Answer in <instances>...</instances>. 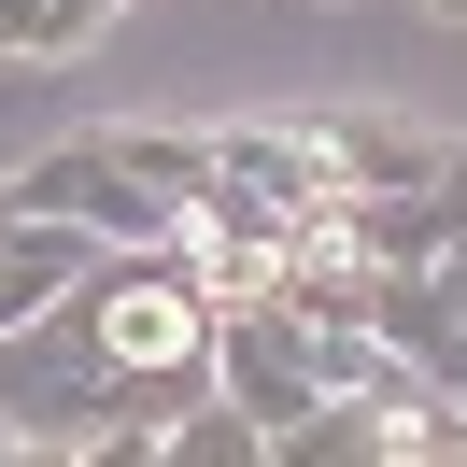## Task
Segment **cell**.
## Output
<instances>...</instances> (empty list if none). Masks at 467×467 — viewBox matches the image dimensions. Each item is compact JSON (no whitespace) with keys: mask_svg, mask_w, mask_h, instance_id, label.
I'll return each instance as SVG.
<instances>
[{"mask_svg":"<svg viewBox=\"0 0 467 467\" xmlns=\"http://www.w3.org/2000/svg\"><path fill=\"white\" fill-rule=\"evenodd\" d=\"M15 199H29V213H71V227H99V241H171V227H199L184 199H156V184L114 156V128H86V142L29 156V171H15Z\"/></svg>","mask_w":467,"mask_h":467,"instance_id":"6da1fadb","label":"cell"},{"mask_svg":"<svg viewBox=\"0 0 467 467\" xmlns=\"http://www.w3.org/2000/svg\"><path fill=\"white\" fill-rule=\"evenodd\" d=\"M99 255H114L99 227H71V213H29V227L0 241V340H15V326H43V312H57V297L86 284Z\"/></svg>","mask_w":467,"mask_h":467,"instance_id":"7a4b0ae2","label":"cell"},{"mask_svg":"<svg viewBox=\"0 0 467 467\" xmlns=\"http://www.w3.org/2000/svg\"><path fill=\"white\" fill-rule=\"evenodd\" d=\"M439 128H410V114H340L326 128V171H340V199H382V184H425L439 171Z\"/></svg>","mask_w":467,"mask_h":467,"instance_id":"3957f363","label":"cell"},{"mask_svg":"<svg viewBox=\"0 0 467 467\" xmlns=\"http://www.w3.org/2000/svg\"><path fill=\"white\" fill-rule=\"evenodd\" d=\"M397 453V410L382 397H312L284 439H269V467H382Z\"/></svg>","mask_w":467,"mask_h":467,"instance_id":"277c9868","label":"cell"},{"mask_svg":"<svg viewBox=\"0 0 467 467\" xmlns=\"http://www.w3.org/2000/svg\"><path fill=\"white\" fill-rule=\"evenodd\" d=\"M114 29V0H0V57H71Z\"/></svg>","mask_w":467,"mask_h":467,"instance_id":"5b68a950","label":"cell"},{"mask_svg":"<svg viewBox=\"0 0 467 467\" xmlns=\"http://www.w3.org/2000/svg\"><path fill=\"white\" fill-rule=\"evenodd\" d=\"M15 227H29V199H15V184H0V241H15Z\"/></svg>","mask_w":467,"mask_h":467,"instance_id":"8992f818","label":"cell"},{"mask_svg":"<svg viewBox=\"0 0 467 467\" xmlns=\"http://www.w3.org/2000/svg\"><path fill=\"white\" fill-rule=\"evenodd\" d=\"M15 453H29V439H15V410H0V467H15Z\"/></svg>","mask_w":467,"mask_h":467,"instance_id":"52a82bcc","label":"cell"},{"mask_svg":"<svg viewBox=\"0 0 467 467\" xmlns=\"http://www.w3.org/2000/svg\"><path fill=\"white\" fill-rule=\"evenodd\" d=\"M439 284H453V297H467V255H453V269H439Z\"/></svg>","mask_w":467,"mask_h":467,"instance_id":"ba28073f","label":"cell"},{"mask_svg":"<svg viewBox=\"0 0 467 467\" xmlns=\"http://www.w3.org/2000/svg\"><path fill=\"white\" fill-rule=\"evenodd\" d=\"M425 15H467V0H425Z\"/></svg>","mask_w":467,"mask_h":467,"instance_id":"9c48e42d","label":"cell"}]
</instances>
